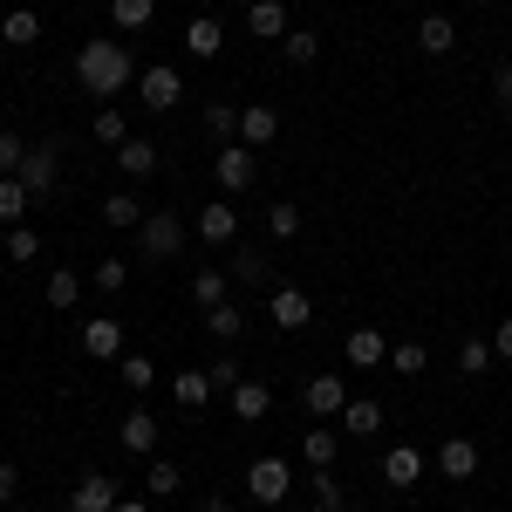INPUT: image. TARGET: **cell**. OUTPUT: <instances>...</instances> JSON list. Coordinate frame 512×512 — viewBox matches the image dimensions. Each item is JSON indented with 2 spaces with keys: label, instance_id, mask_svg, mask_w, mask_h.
<instances>
[{
  "label": "cell",
  "instance_id": "cell-6",
  "mask_svg": "<svg viewBox=\"0 0 512 512\" xmlns=\"http://www.w3.org/2000/svg\"><path fill=\"white\" fill-rule=\"evenodd\" d=\"M82 355H96V362H123V321L117 315H89V321H82Z\"/></svg>",
  "mask_w": 512,
  "mask_h": 512
},
{
  "label": "cell",
  "instance_id": "cell-24",
  "mask_svg": "<svg viewBox=\"0 0 512 512\" xmlns=\"http://www.w3.org/2000/svg\"><path fill=\"white\" fill-rule=\"evenodd\" d=\"M110 21H117V35H144L158 21V0H110Z\"/></svg>",
  "mask_w": 512,
  "mask_h": 512
},
{
  "label": "cell",
  "instance_id": "cell-26",
  "mask_svg": "<svg viewBox=\"0 0 512 512\" xmlns=\"http://www.w3.org/2000/svg\"><path fill=\"white\" fill-rule=\"evenodd\" d=\"M0 41H7V48H35L41 41V14L35 7H14V14L0 21Z\"/></svg>",
  "mask_w": 512,
  "mask_h": 512
},
{
  "label": "cell",
  "instance_id": "cell-39",
  "mask_svg": "<svg viewBox=\"0 0 512 512\" xmlns=\"http://www.w3.org/2000/svg\"><path fill=\"white\" fill-rule=\"evenodd\" d=\"M349 499H342V478H335V465L328 472H315V512H342Z\"/></svg>",
  "mask_w": 512,
  "mask_h": 512
},
{
  "label": "cell",
  "instance_id": "cell-35",
  "mask_svg": "<svg viewBox=\"0 0 512 512\" xmlns=\"http://www.w3.org/2000/svg\"><path fill=\"white\" fill-rule=\"evenodd\" d=\"M117 376H123V390H151V383H158V362H151V355H123Z\"/></svg>",
  "mask_w": 512,
  "mask_h": 512
},
{
  "label": "cell",
  "instance_id": "cell-37",
  "mask_svg": "<svg viewBox=\"0 0 512 512\" xmlns=\"http://www.w3.org/2000/svg\"><path fill=\"white\" fill-rule=\"evenodd\" d=\"M28 151H35V144H21V130H0V178H21Z\"/></svg>",
  "mask_w": 512,
  "mask_h": 512
},
{
  "label": "cell",
  "instance_id": "cell-27",
  "mask_svg": "<svg viewBox=\"0 0 512 512\" xmlns=\"http://www.w3.org/2000/svg\"><path fill=\"white\" fill-rule=\"evenodd\" d=\"M103 226H117V233L144 226V198H137V192H110V198H103Z\"/></svg>",
  "mask_w": 512,
  "mask_h": 512
},
{
  "label": "cell",
  "instance_id": "cell-30",
  "mask_svg": "<svg viewBox=\"0 0 512 512\" xmlns=\"http://www.w3.org/2000/svg\"><path fill=\"white\" fill-rule=\"evenodd\" d=\"M35 205V192L21 178H0V226H21V212Z\"/></svg>",
  "mask_w": 512,
  "mask_h": 512
},
{
  "label": "cell",
  "instance_id": "cell-42",
  "mask_svg": "<svg viewBox=\"0 0 512 512\" xmlns=\"http://www.w3.org/2000/svg\"><path fill=\"white\" fill-rule=\"evenodd\" d=\"M35 253H41L35 226H7V260H35Z\"/></svg>",
  "mask_w": 512,
  "mask_h": 512
},
{
  "label": "cell",
  "instance_id": "cell-21",
  "mask_svg": "<svg viewBox=\"0 0 512 512\" xmlns=\"http://www.w3.org/2000/svg\"><path fill=\"white\" fill-rule=\"evenodd\" d=\"M226 274H233L239 287H267V280H274V260H267V253H253V246H239L233 260H226Z\"/></svg>",
  "mask_w": 512,
  "mask_h": 512
},
{
  "label": "cell",
  "instance_id": "cell-7",
  "mask_svg": "<svg viewBox=\"0 0 512 512\" xmlns=\"http://www.w3.org/2000/svg\"><path fill=\"white\" fill-rule=\"evenodd\" d=\"M117 478L110 472H82L76 478V492H69V512H117Z\"/></svg>",
  "mask_w": 512,
  "mask_h": 512
},
{
  "label": "cell",
  "instance_id": "cell-49",
  "mask_svg": "<svg viewBox=\"0 0 512 512\" xmlns=\"http://www.w3.org/2000/svg\"><path fill=\"white\" fill-rule=\"evenodd\" d=\"M205 512H233V499H226V492H212V499H205Z\"/></svg>",
  "mask_w": 512,
  "mask_h": 512
},
{
  "label": "cell",
  "instance_id": "cell-11",
  "mask_svg": "<svg viewBox=\"0 0 512 512\" xmlns=\"http://www.w3.org/2000/svg\"><path fill=\"white\" fill-rule=\"evenodd\" d=\"M274 137H280V110L274 103H246V110H239V144H246V151H267Z\"/></svg>",
  "mask_w": 512,
  "mask_h": 512
},
{
  "label": "cell",
  "instance_id": "cell-13",
  "mask_svg": "<svg viewBox=\"0 0 512 512\" xmlns=\"http://www.w3.org/2000/svg\"><path fill=\"white\" fill-rule=\"evenodd\" d=\"M226 403H233L239 424H260V417L274 410V390H267V383H253V376H239L233 390H226Z\"/></svg>",
  "mask_w": 512,
  "mask_h": 512
},
{
  "label": "cell",
  "instance_id": "cell-31",
  "mask_svg": "<svg viewBox=\"0 0 512 512\" xmlns=\"http://www.w3.org/2000/svg\"><path fill=\"white\" fill-rule=\"evenodd\" d=\"M280 55H287L294 69H308V62L321 55V35H315V28H287V41H280Z\"/></svg>",
  "mask_w": 512,
  "mask_h": 512
},
{
  "label": "cell",
  "instance_id": "cell-12",
  "mask_svg": "<svg viewBox=\"0 0 512 512\" xmlns=\"http://www.w3.org/2000/svg\"><path fill=\"white\" fill-rule=\"evenodd\" d=\"M117 444L130 458H158V417H151V410H130L117 424Z\"/></svg>",
  "mask_w": 512,
  "mask_h": 512
},
{
  "label": "cell",
  "instance_id": "cell-40",
  "mask_svg": "<svg viewBox=\"0 0 512 512\" xmlns=\"http://www.w3.org/2000/svg\"><path fill=\"white\" fill-rule=\"evenodd\" d=\"M424 362H431L424 342H396V349H390V369H403V376H424Z\"/></svg>",
  "mask_w": 512,
  "mask_h": 512
},
{
  "label": "cell",
  "instance_id": "cell-46",
  "mask_svg": "<svg viewBox=\"0 0 512 512\" xmlns=\"http://www.w3.org/2000/svg\"><path fill=\"white\" fill-rule=\"evenodd\" d=\"M14 499H21V465L0 458V506H14Z\"/></svg>",
  "mask_w": 512,
  "mask_h": 512
},
{
  "label": "cell",
  "instance_id": "cell-5",
  "mask_svg": "<svg viewBox=\"0 0 512 512\" xmlns=\"http://www.w3.org/2000/svg\"><path fill=\"white\" fill-rule=\"evenodd\" d=\"M178 96H185V76H178L171 62H151V69L137 76V103H144V110H171Z\"/></svg>",
  "mask_w": 512,
  "mask_h": 512
},
{
  "label": "cell",
  "instance_id": "cell-1",
  "mask_svg": "<svg viewBox=\"0 0 512 512\" xmlns=\"http://www.w3.org/2000/svg\"><path fill=\"white\" fill-rule=\"evenodd\" d=\"M76 82L89 96H123L130 89V48L117 35H96L76 48Z\"/></svg>",
  "mask_w": 512,
  "mask_h": 512
},
{
  "label": "cell",
  "instance_id": "cell-23",
  "mask_svg": "<svg viewBox=\"0 0 512 512\" xmlns=\"http://www.w3.org/2000/svg\"><path fill=\"white\" fill-rule=\"evenodd\" d=\"M376 362H390V342L376 328H349V369H376Z\"/></svg>",
  "mask_w": 512,
  "mask_h": 512
},
{
  "label": "cell",
  "instance_id": "cell-19",
  "mask_svg": "<svg viewBox=\"0 0 512 512\" xmlns=\"http://www.w3.org/2000/svg\"><path fill=\"white\" fill-rule=\"evenodd\" d=\"M417 48H424V55H451V48H458V21H451V14H424V21H417Z\"/></svg>",
  "mask_w": 512,
  "mask_h": 512
},
{
  "label": "cell",
  "instance_id": "cell-2",
  "mask_svg": "<svg viewBox=\"0 0 512 512\" xmlns=\"http://www.w3.org/2000/svg\"><path fill=\"white\" fill-rule=\"evenodd\" d=\"M178 246H185V219H178V212H144L137 253H144V260H178Z\"/></svg>",
  "mask_w": 512,
  "mask_h": 512
},
{
  "label": "cell",
  "instance_id": "cell-34",
  "mask_svg": "<svg viewBox=\"0 0 512 512\" xmlns=\"http://www.w3.org/2000/svg\"><path fill=\"white\" fill-rule=\"evenodd\" d=\"M89 130H96V144H110V151H117L123 137H130V123H123V110H117V103H103V110H96V123H89Z\"/></svg>",
  "mask_w": 512,
  "mask_h": 512
},
{
  "label": "cell",
  "instance_id": "cell-47",
  "mask_svg": "<svg viewBox=\"0 0 512 512\" xmlns=\"http://www.w3.org/2000/svg\"><path fill=\"white\" fill-rule=\"evenodd\" d=\"M492 96H499V110L512 117V62H499V69H492Z\"/></svg>",
  "mask_w": 512,
  "mask_h": 512
},
{
  "label": "cell",
  "instance_id": "cell-33",
  "mask_svg": "<svg viewBox=\"0 0 512 512\" xmlns=\"http://www.w3.org/2000/svg\"><path fill=\"white\" fill-rule=\"evenodd\" d=\"M178 485H185V472H178L171 458H151V472H144V492H151V499H171Z\"/></svg>",
  "mask_w": 512,
  "mask_h": 512
},
{
  "label": "cell",
  "instance_id": "cell-48",
  "mask_svg": "<svg viewBox=\"0 0 512 512\" xmlns=\"http://www.w3.org/2000/svg\"><path fill=\"white\" fill-rule=\"evenodd\" d=\"M492 355H506V362H512V315L492 328Z\"/></svg>",
  "mask_w": 512,
  "mask_h": 512
},
{
  "label": "cell",
  "instance_id": "cell-8",
  "mask_svg": "<svg viewBox=\"0 0 512 512\" xmlns=\"http://www.w3.org/2000/svg\"><path fill=\"white\" fill-rule=\"evenodd\" d=\"M198 239H205V246H233V239H239V205H233V198L198 205Z\"/></svg>",
  "mask_w": 512,
  "mask_h": 512
},
{
  "label": "cell",
  "instance_id": "cell-20",
  "mask_svg": "<svg viewBox=\"0 0 512 512\" xmlns=\"http://www.w3.org/2000/svg\"><path fill=\"white\" fill-rule=\"evenodd\" d=\"M308 410H315V417H342V410H349V383H342V376H315V383H308Z\"/></svg>",
  "mask_w": 512,
  "mask_h": 512
},
{
  "label": "cell",
  "instance_id": "cell-36",
  "mask_svg": "<svg viewBox=\"0 0 512 512\" xmlns=\"http://www.w3.org/2000/svg\"><path fill=\"white\" fill-rule=\"evenodd\" d=\"M205 130H212L219 144H233L239 137V103H205Z\"/></svg>",
  "mask_w": 512,
  "mask_h": 512
},
{
  "label": "cell",
  "instance_id": "cell-14",
  "mask_svg": "<svg viewBox=\"0 0 512 512\" xmlns=\"http://www.w3.org/2000/svg\"><path fill=\"white\" fill-rule=\"evenodd\" d=\"M110 158H117V171L137 185V178H151V171H158V144H151V137H123Z\"/></svg>",
  "mask_w": 512,
  "mask_h": 512
},
{
  "label": "cell",
  "instance_id": "cell-16",
  "mask_svg": "<svg viewBox=\"0 0 512 512\" xmlns=\"http://www.w3.org/2000/svg\"><path fill=\"white\" fill-rule=\"evenodd\" d=\"M287 28H294V21H287L280 0H253V7H246V35L253 41H287Z\"/></svg>",
  "mask_w": 512,
  "mask_h": 512
},
{
  "label": "cell",
  "instance_id": "cell-32",
  "mask_svg": "<svg viewBox=\"0 0 512 512\" xmlns=\"http://www.w3.org/2000/svg\"><path fill=\"white\" fill-rule=\"evenodd\" d=\"M335 451H342V437H335V431H308V437H301V458H308L315 472L335 465Z\"/></svg>",
  "mask_w": 512,
  "mask_h": 512
},
{
  "label": "cell",
  "instance_id": "cell-9",
  "mask_svg": "<svg viewBox=\"0 0 512 512\" xmlns=\"http://www.w3.org/2000/svg\"><path fill=\"white\" fill-rule=\"evenodd\" d=\"M267 315H274L280 335H301L308 321H315V301L301 294V287H274V301H267Z\"/></svg>",
  "mask_w": 512,
  "mask_h": 512
},
{
  "label": "cell",
  "instance_id": "cell-41",
  "mask_svg": "<svg viewBox=\"0 0 512 512\" xmlns=\"http://www.w3.org/2000/svg\"><path fill=\"white\" fill-rule=\"evenodd\" d=\"M205 376H212V390H233V383H239V355H233V349H219L212 362H205Z\"/></svg>",
  "mask_w": 512,
  "mask_h": 512
},
{
  "label": "cell",
  "instance_id": "cell-44",
  "mask_svg": "<svg viewBox=\"0 0 512 512\" xmlns=\"http://www.w3.org/2000/svg\"><path fill=\"white\" fill-rule=\"evenodd\" d=\"M267 233L294 239V233H301V205H274V212H267Z\"/></svg>",
  "mask_w": 512,
  "mask_h": 512
},
{
  "label": "cell",
  "instance_id": "cell-4",
  "mask_svg": "<svg viewBox=\"0 0 512 512\" xmlns=\"http://www.w3.org/2000/svg\"><path fill=\"white\" fill-rule=\"evenodd\" d=\"M253 171H260V158H253L239 137H233V144H219V158H212V178H219V192H226V198L246 192V185H253Z\"/></svg>",
  "mask_w": 512,
  "mask_h": 512
},
{
  "label": "cell",
  "instance_id": "cell-3",
  "mask_svg": "<svg viewBox=\"0 0 512 512\" xmlns=\"http://www.w3.org/2000/svg\"><path fill=\"white\" fill-rule=\"evenodd\" d=\"M246 492H253L260 506H280V499L294 492V465H287V458H253V465H246Z\"/></svg>",
  "mask_w": 512,
  "mask_h": 512
},
{
  "label": "cell",
  "instance_id": "cell-38",
  "mask_svg": "<svg viewBox=\"0 0 512 512\" xmlns=\"http://www.w3.org/2000/svg\"><path fill=\"white\" fill-rule=\"evenodd\" d=\"M76 294H82L76 267H55V274H48V308H76Z\"/></svg>",
  "mask_w": 512,
  "mask_h": 512
},
{
  "label": "cell",
  "instance_id": "cell-18",
  "mask_svg": "<svg viewBox=\"0 0 512 512\" xmlns=\"http://www.w3.org/2000/svg\"><path fill=\"white\" fill-rule=\"evenodd\" d=\"M205 328H212V342H219V349H239V342H246V315H239V301L205 308Z\"/></svg>",
  "mask_w": 512,
  "mask_h": 512
},
{
  "label": "cell",
  "instance_id": "cell-29",
  "mask_svg": "<svg viewBox=\"0 0 512 512\" xmlns=\"http://www.w3.org/2000/svg\"><path fill=\"white\" fill-rule=\"evenodd\" d=\"M226 280H233L226 267H198L192 274V301L198 308H219V301H226Z\"/></svg>",
  "mask_w": 512,
  "mask_h": 512
},
{
  "label": "cell",
  "instance_id": "cell-50",
  "mask_svg": "<svg viewBox=\"0 0 512 512\" xmlns=\"http://www.w3.org/2000/svg\"><path fill=\"white\" fill-rule=\"evenodd\" d=\"M117 512H151V499H117Z\"/></svg>",
  "mask_w": 512,
  "mask_h": 512
},
{
  "label": "cell",
  "instance_id": "cell-28",
  "mask_svg": "<svg viewBox=\"0 0 512 512\" xmlns=\"http://www.w3.org/2000/svg\"><path fill=\"white\" fill-rule=\"evenodd\" d=\"M342 424H349V437H376V431H383V403H369V396H349Z\"/></svg>",
  "mask_w": 512,
  "mask_h": 512
},
{
  "label": "cell",
  "instance_id": "cell-15",
  "mask_svg": "<svg viewBox=\"0 0 512 512\" xmlns=\"http://www.w3.org/2000/svg\"><path fill=\"white\" fill-rule=\"evenodd\" d=\"M417 478H424V451H417V444H396V451H383V485L410 492Z\"/></svg>",
  "mask_w": 512,
  "mask_h": 512
},
{
  "label": "cell",
  "instance_id": "cell-25",
  "mask_svg": "<svg viewBox=\"0 0 512 512\" xmlns=\"http://www.w3.org/2000/svg\"><path fill=\"white\" fill-rule=\"evenodd\" d=\"M171 396H178V410H205V403H212V376H205V369H178V383H171Z\"/></svg>",
  "mask_w": 512,
  "mask_h": 512
},
{
  "label": "cell",
  "instance_id": "cell-45",
  "mask_svg": "<svg viewBox=\"0 0 512 512\" xmlns=\"http://www.w3.org/2000/svg\"><path fill=\"white\" fill-rule=\"evenodd\" d=\"M96 287H103V294H123V287H130V267H123V260H96Z\"/></svg>",
  "mask_w": 512,
  "mask_h": 512
},
{
  "label": "cell",
  "instance_id": "cell-43",
  "mask_svg": "<svg viewBox=\"0 0 512 512\" xmlns=\"http://www.w3.org/2000/svg\"><path fill=\"white\" fill-rule=\"evenodd\" d=\"M458 369H465V376H485V369H492V342H465V349H458Z\"/></svg>",
  "mask_w": 512,
  "mask_h": 512
},
{
  "label": "cell",
  "instance_id": "cell-22",
  "mask_svg": "<svg viewBox=\"0 0 512 512\" xmlns=\"http://www.w3.org/2000/svg\"><path fill=\"white\" fill-rule=\"evenodd\" d=\"M185 48H192L198 62H212V55L226 48V28H219L212 14H198V21H185Z\"/></svg>",
  "mask_w": 512,
  "mask_h": 512
},
{
  "label": "cell",
  "instance_id": "cell-10",
  "mask_svg": "<svg viewBox=\"0 0 512 512\" xmlns=\"http://www.w3.org/2000/svg\"><path fill=\"white\" fill-rule=\"evenodd\" d=\"M55 178H62V144H35L28 164H21V185H28L35 198H48V192H55Z\"/></svg>",
  "mask_w": 512,
  "mask_h": 512
},
{
  "label": "cell",
  "instance_id": "cell-17",
  "mask_svg": "<svg viewBox=\"0 0 512 512\" xmlns=\"http://www.w3.org/2000/svg\"><path fill=\"white\" fill-rule=\"evenodd\" d=\"M437 472L444 478H478V444L472 437H444V444H437Z\"/></svg>",
  "mask_w": 512,
  "mask_h": 512
}]
</instances>
